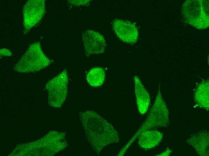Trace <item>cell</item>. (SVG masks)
<instances>
[{
    "label": "cell",
    "mask_w": 209,
    "mask_h": 156,
    "mask_svg": "<svg viewBox=\"0 0 209 156\" xmlns=\"http://www.w3.org/2000/svg\"><path fill=\"white\" fill-rule=\"evenodd\" d=\"M112 27L118 38L124 42L133 44L138 39L137 28L134 24L130 22L115 19L112 22Z\"/></svg>",
    "instance_id": "ba28073f"
},
{
    "label": "cell",
    "mask_w": 209,
    "mask_h": 156,
    "mask_svg": "<svg viewBox=\"0 0 209 156\" xmlns=\"http://www.w3.org/2000/svg\"><path fill=\"white\" fill-rule=\"evenodd\" d=\"M82 38L86 56L104 52L106 42L104 37L99 32L92 30H87L82 33Z\"/></svg>",
    "instance_id": "52a82bcc"
},
{
    "label": "cell",
    "mask_w": 209,
    "mask_h": 156,
    "mask_svg": "<svg viewBox=\"0 0 209 156\" xmlns=\"http://www.w3.org/2000/svg\"><path fill=\"white\" fill-rule=\"evenodd\" d=\"M171 153L172 151L167 147L165 151L157 156H169Z\"/></svg>",
    "instance_id": "2e32d148"
},
{
    "label": "cell",
    "mask_w": 209,
    "mask_h": 156,
    "mask_svg": "<svg viewBox=\"0 0 209 156\" xmlns=\"http://www.w3.org/2000/svg\"><path fill=\"white\" fill-rule=\"evenodd\" d=\"M12 54L10 51L6 49H2L0 50L1 56H10L12 55Z\"/></svg>",
    "instance_id": "9a60e30c"
},
{
    "label": "cell",
    "mask_w": 209,
    "mask_h": 156,
    "mask_svg": "<svg viewBox=\"0 0 209 156\" xmlns=\"http://www.w3.org/2000/svg\"><path fill=\"white\" fill-rule=\"evenodd\" d=\"M72 4L75 5H84L89 3V0H72Z\"/></svg>",
    "instance_id": "5bb4252c"
},
{
    "label": "cell",
    "mask_w": 209,
    "mask_h": 156,
    "mask_svg": "<svg viewBox=\"0 0 209 156\" xmlns=\"http://www.w3.org/2000/svg\"><path fill=\"white\" fill-rule=\"evenodd\" d=\"M181 14L185 21L199 29H205L209 26V1L187 0L182 4Z\"/></svg>",
    "instance_id": "277c9868"
},
{
    "label": "cell",
    "mask_w": 209,
    "mask_h": 156,
    "mask_svg": "<svg viewBox=\"0 0 209 156\" xmlns=\"http://www.w3.org/2000/svg\"><path fill=\"white\" fill-rule=\"evenodd\" d=\"M85 130L86 137L94 150L99 154L106 146L120 141L118 133L113 126L93 111H86L79 114Z\"/></svg>",
    "instance_id": "6da1fadb"
},
{
    "label": "cell",
    "mask_w": 209,
    "mask_h": 156,
    "mask_svg": "<svg viewBox=\"0 0 209 156\" xmlns=\"http://www.w3.org/2000/svg\"><path fill=\"white\" fill-rule=\"evenodd\" d=\"M209 132L203 130L191 135L186 140L200 156L209 155Z\"/></svg>",
    "instance_id": "9c48e42d"
},
{
    "label": "cell",
    "mask_w": 209,
    "mask_h": 156,
    "mask_svg": "<svg viewBox=\"0 0 209 156\" xmlns=\"http://www.w3.org/2000/svg\"><path fill=\"white\" fill-rule=\"evenodd\" d=\"M170 124L169 111L163 98L159 84L154 103L147 118L128 142L121 148L126 152L131 145L143 131L159 127H167Z\"/></svg>",
    "instance_id": "7a4b0ae2"
},
{
    "label": "cell",
    "mask_w": 209,
    "mask_h": 156,
    "mask_svg": "<svg viewBox=\"0 0 209 156\" xmlns=\"http://www.w3.org/2000/svg\"><path fill=\"white\" fill-rule=\"evenodd\" d=\"M68 83L66 69L47 82L46 88L48 91L49 105L55 107H59L62 105L67 94Z\"/></svg>",
    "instance_id": "5b68a950"
},
{
    "label": "cell",
    "mask_w": 209,
    "mask_h": 156,
    "mask_svg": "<svg viewBox=\"0 0 209 156\" xmlns=\"http://www.w3.org/2000/svg\"><path fill=\"white\" fill-rule=\"evenodd\" d=\"M163 137L162 133L157 130H146L141 132L138 136V144L143 149H151L159 144Z\"/></svg>",
    "instance_id": "8fae6325"
},
{
    "label": "cell",
    "mask_w": 209,
    "mask_h": 156,
    "mask_svg": "<svg viewBox=\"0 0 209 156\" xmlns=\"http://www.w3.org/2000/svg\"><path fill=\"white\" fill-rule=\"evenodd\" d=\"M52 62L43 52L40 42H36L30 46L13 70L20 73L36 72L47 67Z\"/></svg>",
    "instance_id": "3957f363"
},
{
    "label": "cell",
    "mask_w": 209,
    "mask_h": 156,
    "mask_svg": "<svg viewBox=\"0 0 209 156\" xmlns=\"http://www.w3.org/2000/svg\"><path fill=\"white\" fill-rule=\"evenodd\" d=\"M209 80L201 82L196 88L194 99L196 104L201 108L208 110L209 108Z\"/></svg>",
    "instance_id": "7c38bea8"
},
{
    "label": "cell",
    "mask_w": 209,
    "mask_h": 156,
    "mask_svg": "<svg viewBox=\"0 0 209 156\" xmlns=\"http://www.w3.org/2000/svg\"><path fill=\"white\" fill-rule=\"evenodd\" d=\"M105 77L104 70L100 67L91 69L86 75V79L91 86L96 87L101 86L104 83Z\"/></svg>",
    "instance_id": "4fadbf2b"
},
{
    "label": "cell",
    "mask_w": 209,
    "mask_h": 156,
    "mask_svg": "<svg viewBox=\"0 0 209 156\" xmlns=\"http://www.w3.org/2000/svg\"><path fill=\"white\" fill-rule=\"evenodd\" d=\"M24 34L36 25L42 18L45 11L44 0H29L23 7Z\"/></svg>",
    "instance_id": "8992f818"
},
{
    "label": "cell",
    "mask_w": 209,
    "mask_h": 156,
    "mask_svg": "<svg viewBox=\"0 0 209 156\" xmlns=\"http://www.w3.org/2000/svg\"><path fill=\"white\" fill-rule=\"evenodd\" d=\"M134 79L138 110L141 114L144 115L147 112L149 107L150 101V96L138 76L135 75Z\"/></svg>",
    "instance_id": "30bf717a"
}]
</instances>
